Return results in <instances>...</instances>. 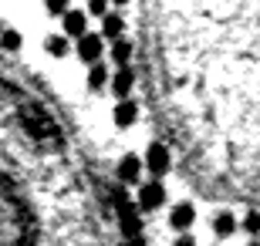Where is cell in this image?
I'll return each instance as SVG.
<instances>
[{
    "label": "cell",
    "mask_w": 260,
    "mask_h": 246,
    "mask_svg": "<svg viewBox=\"0 0 260 246\" xmlns=\"http://www.w3.org/2000/svg\"><path fill=\"white\" fill-rule=\"evenodd\" d=\"M169 165H173V159H169V149L159 142L149 145V152H145V169L152 172V179H162L166 172H169Z\"/></svg>",
    "instance_id": "cell-1"
},
{
    "label": "cell",
    "mask_w": 260,
    "mask_h": 246,
    "mask_svg": "<svg viewBox=\"0 0 260 246\" xmlns=\"http://www.w3.org/2000/svg\"><path fill=\"white\" fill-rule=\"evenodd\" d=\"M166 202V186L159 179L145 182L142 189H139V213H152V209H159Z\"/></svg>",
    "instance_id": "cell-2"
},
{
    "label": "cell",
    "mask_w": 260,
    "mask_h": 246,
    "mask_svg": "<svg viewBox=\"0 0 260 246\" xmlns=\"http://www.w3.org/2000/svg\"><path fill=\"white\" fill-rule=\"evenodd\" d=\"M102 51H105L102 34H85V38L78 41V57H81L85 64H98V61H102Z\"/></svg>",
    "instance_id": "cell-3"
},
{
    "label": "cell",
    "mask_w": 260,
    "mask_h": 246,
    "mask_svg": "<svg viewBox=\"0 0 260 246\" xmlns=\"http://www.w3.org/2000/svg\"><path fill=\"white\" fill-rule=\"evenodd\" d=\"M193 219H196L193 202H179V206H173V213H169V226H173L176 233H186V229L193 226Z\"/></svg>",
    "instance_id": "cell-4"
},
{
    "label": "cell",
    "mask_w": 260,
    "mask_h": 246,
    "mask_svg": "<svg viewBox=\"0 0 260 246\" xmlns=\"http://www.w3.org/2000/svg\"><path fill=\"white\" fill-rule=\"evenodd\" d=\"M64 34L68 38H78V41L88 34V17L81 14V10H68L64 14Z\"/></svg>",
    "instance_id": "cell-5"
},
{
    "label": "cell",
    "mask_w": 260,
    "mask_h": 246,
    "mask_svg": "<svg viewBox=\"0 0 260 246\" xmlns=\"http://www.w3.org/2000/svg\"><path fill=\"white\" fill-rule=\"evenodd\" d=\"M139 175H142V159L139 155H125L118 162V179L122 182H139Z\"/></svg>",
    "instance_id": "cell-6"
},
{
    "label": "cell",
    "mask_w": 260,
    "mask_h": 246,
    "mask_svg": "<svg viewBox=\"0 0 260 246\" xmlns=\"http://www.w3.org/2000/svg\"><path fill=\"white\" fill-rule=\"evenodd\" d=\"M132 81H135V75L128 71V67H118V75H112V91L118 95V101H125V98H128Z\"/></svg>",
    "instance_id": "cell-7"
},
{
    "label": "cell",
    "mask_w": 260,
    "mask_h": 246,
    "mask_svg": "<svg viewBox=\"0 0 260 246\" xmlns=\"http://www.w3.org/2000/svg\"><path fill=\"white\" fill-rule=\"evenodd\" d=\"M135 118H139V104H135V101H128V98H125V101L115 104V125H118V128H128Z\"/></svg>",
    "instance_id": "cell-8"
},
{
    "label": "cell",
    "mask_w": 260,
    "mask_h": 246,
    "mask_svg": "<svg viewBox=\"0 0 260 246\" xmlns=\"http://www.w3.org/2000/svg\"><path fill=\"white\" fill-rule=\"evenodd\" d=\"M122 30H125V20L118 17V14H105V17H102V41H105V38L118 41V38H122Z\"/></svg>",
    "instance_id": "cell-9"
},
{
    "label": "cell",
    "mask_w": 260,
    "mask_h": 246,
    "mask_svg": "<svg viewBox=\"0 0 260 246\" xmlns=\"http://www.w3.org/2000/svg\"><path fill=\"white\" fill-rule=\"evenodd\" d=\"M213 229H216V236H233L237 233V219H233V213H216V219H213Z\"/></svg>",
    "instance_id": "cell-10"
},
{
    "label": "cell",
    "mask_w": 260,
    "mask_h": 246,
    "mask_svg": "<svg viewBox=\"0 0 260 246\" xmlns=\"http://www.w3.org/2000/svg\"><path fill=\"white\" fill-rule=\"evenodd\" d=\"M128 57H132V44H128L125 38L112 41V61H115L118 67H128Z\"/></svg>",
    "instance_id": "cell-11"
},
{
    "label": "cell",
    "mask_w": 260,
    "mask_h": 246,
    "mask_svg": "<svg viewBox=\"0 0 260 246\" xmlns=\"http://www.w3.org/2000/svg\"><path fill=\"white\" fill-rule=\"evenodd\" d=\"M105 81H108V71L102 67V61H98V64H91V71H88V88H91V91H98Z\"/></svg>",
    "instance_id": "cell-12"
},
{
    "label": "cell",
    "mask_w": 260,
    "mask_h": 246,
    "mask_svg": "<svg viewBox=\"0 0 260 246\" xmlns=\"http://www.w3.org/2000/svg\"><path fill=\"white\" fill-rule=\"evenodd\" d=\"M44 48H48L51 57H64L68 54V38H48V41H44Z\"/></svg>",
    "instance_id": "cell-13"
},
{
    "label": "cell",
    "mask_w": 260,
    "mask_h": 246,
    "mask_svg": "<svg viewBox=\"0 0 260 246\" xmlns=\"http://www.w3.org/2000/svg\"><path fill=\"white\" fill-rule=\"evenodd\" d=\"M0 48L4 51H17L20 48V34L17 30H4V34H0Z\"/></svg>",
    "instance_id": "cell-14"
},
{
    "label": "cell",
    "mask_w": 260,
    "mask_h": 246,
    "mask_svg": "<svg viewBox=\"0 0 260 246\" xmlns=\"http://www.w3.org/2000/svg\"><path fill=\"white\" fill-rule=\"evenodd\" d=\"M44 10H48V14H58V17H64L68 10H71V0H44Z\"/></svg>",
    "instance_id": "cell-15"
},
{
    "label": "cell",
    "mask_w": 260,
    "mask_h": 246,
    "mask_svg": "<svg viewBox=\"0 0 260 246\" xmlns=\"http://www.w3.org/2000/svg\"><path fill=\"white\" fill-rule=\"evenodd\" d=\"M243 229L257 239L260 236V213H247V216H243Z\"/></svg>",
    "instance_id": "cell-16"
},
{
    "label": "cell",
    "mask_w": 260,
    "mask_h": 246,
    "mask_svg": "<svg viewBox=\"0 0 260 246\" xmlns=\"http://www.w3.org/2000/svg\"><path fill=\"white\" fill-rule=\"evenodd\" d=\"M88 10H91L95 17H105L108 14V0H88Z\"/></svg>",
    "instance_id": "cell-17"
},
{
    "label": "cell",
    "mask_w": 260,
    "mask_h": 246,
    "mask_svg": "<svg viewBox=\"0 0 260 246\" xmlns=\"http://www.w3.org/2000/svg\"><path fill=\"white\" fill-rule=\"evenodd\" d=\"M173 246H196V239H193V236H186V233H183V236L176 239V243H173Z\"/></svg>",
    "instance_id": "cell-18"
},
{
    "label": "cell",
    "mask_w": 260,
    "mask_h": 246,
    "mask_svg": "<svg viewBox=\"0 0 260 246\" xmlns=\"http://www.w3.org/2000/svg\"><path fill=\"white\" fill-rule=\"evenodd\" d=\"M247 246H260V239H250V243H247Z\"/></svg>",
    "instance_id": "cell-19"
},
{
    "label": "cell",
    "mask_w": 260,
    "mask_h": 246,
    "mask_svg": "<svg viewBox=\"0 0 260 246\" xmlns=\"http://www.w3.org/2000/svg\"><path fill=\"white\" fill-rule=\"evenodd\" d=\"M0 34H4V20H0Z\"/></svg>",
    "instance_id": "cell-20"
},
{
    "label": "cell",
    "mask_w": 260,
    "mask_h": 246,
    "mask_svg": "<svg viewBox=\"0 0 260 246\" xmlns=\"http://www.w3.org/2000/svg\"><path fill=\"white\" fill-rule=\"evenodd\" d=\"M115 4H125V0H115Z\"/></svg>",
    "instance_id": "cell-21"
}]
</instances>
